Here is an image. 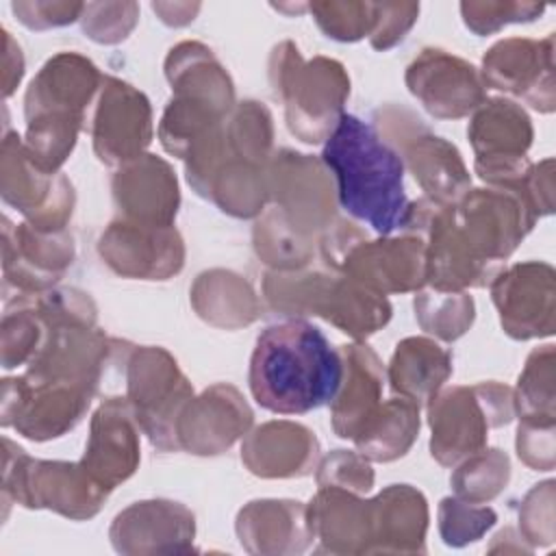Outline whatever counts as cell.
<instances>
[{
	"mask_svg": "<svg viewBox=\"0 0 556 556\" xmlns=\"http://www.w3.org/2000/svg\"><path fill=\"white\" fill-rule=\"evenodd\" d=\"M265 295L282 315H319L356 339L382 328L391 317L387 298L334 271L285 274L265 278Z\"/></svg>",
	"mask_w": 556,
	"mask_h": 556,
	"instance_id": "obj_4",
	"label": "cell"
},
{
	"mask_svg": "<svg viewBox=\"0 0 556 556\" xmlns=\"http://www.w3.org/2000/svg\"><path fill=\"white\" fill-rule=\"evenodd\" d=\"M98 252L119 276L143 280H165L178 274L185 261V245L174 226L156 228L126 219L106 228Z\"/></svg>",
	"mask_w": 556,
	"mask_h": 556,
	"instance_id": "obj_15",
	"label": "cell"
},
{
	"mask_svg": "<svg viewBox=\"0 0 556 556\" xmlns=\"http://www.w3.org/2000/svg\"><path fill=\"white\" fill-rule=\"evenodd\" d=\"M441 515V532L445 543L463 545L467 541H476L484 530L495 523V513L491 508H473L460 504L452 497H445L439 508Z\"/></svg>",
	"mask_w": 556,
	"mask_h": 556,
	"instance_id": "obj_33",
	"label": "cell"
},
{
	"mask_svg": "<svg viewBox=\"0 0 556 556\" xmlns=\"http://www.w3.org/2000/svg\"><path fill=\"white\" fill-rule=\"evenodd\" d=\"M378 126L384 128L393 146H397L408 161V167L421 189L437 204H454L469 191V174L458 150L432 135L421 119L408 113V124H404V111L380 109L376 113Z\"/></svg>",
	"mask_w": 556,
	"mask_h": 556,
	"instance_id": "obj_8",
	"label": "cell"
},
{
	"mask_svg": "<svg viewBox=\"0 0 556 556\" xmlns=\"http://www.w3.org/2000/svg\"><path fill=\"white\" fill-rule=\"evenodd\" d=\"M80 463L109 491L135 473L139 465V432L126 397H109L96 410Z\"/></svg>",
	"mask_w": 556,
	"mask_h": 556,
	"instance_id": "obj_19",
	"label": "cell"
},
{
	"mask_svg": "<svg viewBox=\"0 0 556 556\" xmlns=\"http://www.w3.org/2000/svg\"><path fill=\"white\" fill-rule=\"evenodd\" d=\"M419 430V406L406 397L378 408L369 424L354 437L358 450L371 460H395L408 452Z\"/></svg>",
	"mask_w": 556,
	"mask_h": 556,
	"instance_id": "obj_26",
	"label": "cell"
},
{
	"mask_svg": "<svg viewBox=\"0 0 556 556\" xmlns=\"http://www.w3.org/2000/svg\"><path fill=\"white\" fill-rule=\"evenodd\" d=\"M154 13H159V17L169 24V26H185L189 24L195 13L200 11V4H172V2H154L152 4Z\"/></svg>",
	"mask_w": 556,
	"mask_h": 556,
	"instance_id": "obj_38",
	"label": "cell"
},
{
	"mask_svg": "<svg viewBox=\"0 0 556 556\" xmlns=\"http://www.w3.org/2000/svg\"><path fill=\"white\" fill-rule=\"evenodd\" d=\"M13 13L35 30L72 24L83 15V2H13Z\"/></svg>",
	"mask_w": 556,
	"mask_h": 556,
	"instance_id": "obj_37",
	"label": "cell"
},
{
	"mask_svg": "<svg viewBox=\"0 0 556 556\" xmlns=\"http://www.w3.org/2000/svg\"><path fill=\"white\" fill-rule=\"evenodd\" d=\"M500 321L513 339L554 332V267L541 261L513 265L491 280Z\"/></svg>",
	"mask_w": 556,
	"mask_h": 556,
	"instance_id": "obj_14",
	"label": "cell"
},
{
	"mask_svg": "<svg viewBox=\"0 0 556 556\" xmlns=\"http://www.w3.org/2000/svg\"><path fill=\"white\" fill-rule=\"evenodd\" d=\"M126 365V400L137 424L159 450H178L176 421L193 397L191 384L176 361L161 348H137Z\"/></svg>",
	"mask_w": 556,
	"mask_h": 556,
	"instance_id": "obj_7",
	"label": "cell"
},
{
	"mask_svg": "<svg viewBox=\"0 0 556 556\" xmlns=\"http://www.w3.org/2000/svg\"><path fill=\"white\" fill-rule=\"evenodd\" d=\"M510 478V463L502 450H480L456 469L452 476L454 491L469 502L495 497Z\"/></svg>",
	"mask_w": 556,
	"mask_h": 556,
	"instance_id": "obj_28",
	"label": "cell"
},
{
	"mask_svg": "<svg viewBox=\"0 0 556 556\" xmlns=\"http://www.w3.org/2000/svg\"><path fill=\"white\" fill-rule=\"evenodd\" d=\"M93 150L106 165H126L143 156L152 139V111L148 98L128 83L104 76L93 115Z\"/></svg>",
	"mask_w": 556,
	"mask_h": 556,
	"instance_id": "obj_13",
	"label": "cell"
},
{
	"mask_svg": "<svg viewBox=\"0 0 556 556\" xmlns=\"http://www.w3.org/2000/svg\"><path fill=\"white\" fill-rule=\"evenodd\" d=\"M406 85L434 117H463L484 102L480 72L439 48H426L406 70Z\"/></svg>",
	"mask_w": 556,
	"mask_h": 556,
	"instance_id": "obj_16",
	"label": "cell"
},
{
	"mask_svg": "<svg viewBox=\"0 0 556 556\" xmlns=\"http://www.w3.org/2000/svg\"><path fill=\"white\" fill-rule=\"evenodd\" d=\"M452 374V356L430 339H404L397 343L391 365L389 380L395 393L415 402H430L441 384Z\"/></svg>",
	"mask_w": 556,
	"mask_h": 556,
	"instance_id": "obj_23",
	"label": "cell"
},
{
	"mask_svg": "<svg viewBox=\"0 0 556 556\" xmlns=\"http://www.w3.org/2000/svg\"><path fill=\"white\" fill-rule=\"evenodd\" d=\"M517 454L528 467L549 471L554 467V419H521Z\"/></svg>",
	"mask_w": 556,
	"mask_h": 556,
	"instance_id": "obj_35",
	"label": "cell"
},
{
	"mask_svg": "<svg viewBox=\"0 0 556 556\" xmlns=\"http://www.w3.org/2000/svg\"><path fill=\"white\" fill-rule=\"evenodd\" d=\"M269 78L274 93L285 102L289 130L306 143L328 139L350 93L343 65L324 56L302 61L300 50L282 41L271 52Z\"/></svg>",
	"mask_w": 556,
	"mask_h": 556,
	"instance_id": "obj_5",
	"label": "cell"
},
{
	"mask_svg": "<svg viewBox=\"0 0 556 556\" xmlns=\"http://www.w3.org/2000/svg\"><path fill=\"white\" fill-rule=\"evenodd\" d=\"M513 402L521 419H554V345L528 356Z\"/></svg>",
	"mask_w": 556,
	"mask_h": 556,
	"instance_id": "obj_27",
	"label": "cell"
},
{
	"mask_svg": "<svg viewBox=\"0 0 556 556\" xmlns=\"http://www.w3.org/2000/svg\"><path fill=\"white\" fill-rule=\"evenodd\" d=\"M191 302L202 319L222 328L248 326L258 317V302L248 280L224 269L200 274Z\"/></svg>",
	"mask_w": 556,
	"mask_h": 556,
	"instance_id": "obj_25",
	"label": "cell"
},
{
	"mask_svg": "<svg viewBox=\"0 0 556 556\" xmlns=\"http://www.w3.org/2000/svg\"><path fill=\"white\" fill-rule=\"evenodd\" d=\"M339 271L378 293L410 291L426 282V243L419 237L367 241L361 237Z\"/></svg>",
	"mask_w": 556,
	"mask_h": 556,
	"instance_id": "obj_17",
	"label": "cell"
},
{
	"mask_svg": "<svg viewBox=\"0 0 556 556\" xmlns=\"http://www.w3.org/2000/svg\"><path fill=\"white\" fill-rule=\"evenodd\" d=\"M319 443L315 434L291 421H269L241 445V460L263 478L304 476L315 465Z\"/></svg>",
	"mask_w": 556,
	"mask_h": 556,
	"instance_id": "obj_22",
	"label": "cell"
},
{
	"mask_svg": "<svg viewBox=\"0 0 556 556\" xmlns=\"http://www.w3.org/2000/svg\"><path fill=\"white\" fill-rule=\"evenodd\" d=\"M267 191L276 200L278 215L302 237L330 226L334 215L332 176L324 161L282 150L267 172Z\"/></svg>",
	"mask_w": 556,
	"mask_h": 556,
	"instance_id": "obj_10",
	"label": "cell"
},
{
	"mask_svg": "<svg viewBox=\"0 0 556 556\" xmlns=\"http://www.w3.org/2000/svg\"><path fill=\"white\" fill-rule=\"evenodd\" d=\"M341 376V354L326 334L304 319H289L258 334L248 382L258 406L300 415L332 402Z\"/></svg>",
	"mask_w": 556,
	"mask_h": 556,
	"instance_id": "obj_1",
	"label": "cell"
},
{
	"mask_svg": "<svg viewBox=\"0 0 556 556\" xmlns=\"http://www.w3.org/2000/svg\"><path fill=\"white\" fill-rule=\"evenodd\" d=\"M102 83L104 76L98 67L76 52L56 54L33 78L26 93V150L43 172L56 174L70 156L85 119V106Z\"/></svg>",
	"mask_w": 556,
	"mask_h": 556,
	"instance_id": "obj_3",
	"label": "cell"
},
{
	"mask_svg": "<svg viewBox=\"0 0 556 556\" xmlns=\"http://www.w3.org/2000/svg\"><path fill=\"white\" fill-rule=\"evenodd\" d=\"M74 258V241L65 230L46 232L22 224L15 228V276L20 291L52 287Z\"/></svg>",
	"mask_w": 556,
	"mask_h": 556,
	"instance_id": "obj_24",
	"label": "cell"
},
{
	"mask_svg": "<svg viewBox=\"0 0 556 556\" xmlns=\"http://www.w3.org/2000/svg\"><path fill=\"white\" fill-rule=\"evenodd\" d=\"M430 402V452L441 465H454L480 452L489 428L504 426L515 415L513 391L497 382L454 387Z\"/></svg>",
	"mask_w": 556,
	"mask_h": 556,
	"instance_id": "obj_6",
	"label": "cell"
},
{
	"mask_svg": "<svg viewBox=\"0 0 556 556\" xmlns=\"http://www.w3.org/2000/svg\"><path fill=\"white\" fill-rule=\"evenodd\" d=\"M113 195L126 222L169 228L178 211V185L169 165L143 154L126 163L113 178Z\"/></svg>",
	"mask_w": 556,
	"mask_h": 556,
	"instance_id": "obj_20",
	"label": "cell"
},
{
	"mask_svg": "<svg viewBox=\"0 0 556 556\" xmlns=\"http://www.w3.org/2000/svg\"><path fill=\"white\" fill-rule=\"evenodd\" d=\"M476 172L495 187L517 185L530 169L526 152L532 143V124L521 106L510 100L482 102L467 130Z\"/></svg>",
	"mask_w": 556,
	"mask_h": 556,
	"instance_id": "obj_9",
	"label": "cell"
},
{
	"mask_svg": "<svg viewBox=\"0 0 556 556\" xmlns=\"http://www.w3.org/2000/svg\"><path fill=\"white\" fill-rule=\"evenodd\" d=\"M306 9L317 26L339 41H356L363 35H371L378 17V4L374 2H313Z\"/></svg>",
	"mask_w": 556,
	"mask_h": 556,
	"instance_id": "obj_30",
	"label": "cell"
},
{
	"mask_svg": "<svg viewBox=\"0 0 556 556\" xmlns=\"http://www.w3.org/2000/svg\"><path fill=\"white\" fill-rule=\"evenodd\" d=\"M252 424V410L235 387L215 384L198 400H189L176 421L178 447L193 454H219L228 450Z\"/></svg>",
	"mask_w": 556,
	"mask_h": 556,
	"instance_id": "obj_18",
	"label": "cell"
},
{
	"mask_svg": "<svg viewBox=\"0 0 556 556\" xmlns=\"http://www.w3.org/2000/svg\"><path fill=\"white\" fill-rule=\"evenodd\" d=\"M15 469V500L30 508L48 506L83 519L96 515L109 495L83 463L33 460L20 447Z\"/></svg>",
	"mask_w": 556,
	"mask_h": 556,
	"instance_id": "obj_12",
	"label": "cell"
},
{
	"mask_svg": "<svg viewBox=\"0 0 556 556\" xmlns=\"http://www.w3.org/2000/svg\"><path fill=\"white\" fill-rule=\"evenodd\" d=\"M139 17L135 2H89L83 9V33L98 43H117L130 35Z\"/></svg>",
	"mask_w": 556,
	"mask_h": 556,
	"instance_id": "obj_31",
	"label": "cell"
},
{
	"mask_svg": "<svg viewBox=\"0 0 556 556\" xmlns=\"http://www.w3.org/2000/svg\"><path fill=\"white\" fill-rule=\"evenodd\" d=\"M321 161L337 182L339 204L378 235L402 228L410 206L404 191V165L380 135L343 113L326 139Z\"/></svg>",
	"mask_w": 556,
	"mask_h": 556,
	"instance_id": "obj_2",
	"label": "cell"
},
{
	"mask_svg": "<svg viewBox=\"0 0 556 556\" xmlns=\"http://www.w3.org/2000/svg\"><path fill=\"white\" fill-rule=\"evenodd\" d=\"M482 83L523 98L532 109L552 113L554 98V37H510L497 41L482 59Z\"/></svg>",
	"mask_w": 556,
	"mask_h": 556,
	"instance_id": "obj_11",
	"label": "cell"
},
{
	"mask_svg": "<svg viewBox=\"0 0 556 556\" xmlns=\"http://www.w3.org/2000/svg\"><path fill=\"white\" fill-rule=\"evenodd\" d=\"M341 384L332 397V428L343 439H354L378 413L382 365L367 345H341Z\"/></svg>",
	"mask_w": 556,
	"mask_h": 556,
	"instance_id": "obj_21",
	"label": "cell"
},
{
	"mask_svg": "<svg viewBox=\"0 0 556 556\" xmlns=\"http://www.w3.org/2000/svg\"><path fill=\"white\" fill-rule=\"evenodd\" d=\"M317 480L321 486H339V489H348V491H369L374 484V471L356 454L337 450L334 454L324 458Z\"/></svg>",
	"mask_w": 556,
	"mask_h": 556,
	"instance_id": "obj_34",
	"label": "cell"
},
{
	"mask_svg": "<svg viewBox=\"0 0 556 556\" xmlns=\"http://www.w3.org/2000/svg\"><path fill=\"white\" fill-rule=\"evenodd\" d=\"M415 311L421 328L445 341L465 334L473 321V300L460 291L419 293L415 298Z\"/></svg>",
	"mask_w": 556,
	"mask_h": 556,
	"instance_id": "obj_29",
	"label": "cell"
},
{
	"mask_svg": "<svg viewBox=\"0 0 556 556\" xmlns=\"http://www.w3.org/2000/svg\"><path fill=\"white\" fill-rule=\"evenodd\" d=\"M419 15V4L413 2H382L378 4V17L371 37L376 50H389L406 37Z\"/></svg>",
	"mask_w": 556,
	"mask_h": 556,
	"instance_id": "obj_36",
	"label": "cell"
},
{
	"mask_svg": "<svg viewBox=\"0 0 556 556\" xmlns=\"http://www.w3.org/2000/svg\"><path fill=\"white\" fill-rule=\"evenodd\" d=\"M545 11L536 2H460L465 26L476 35H491L513 22H532Z\"/></svg>",
	"mask_w": 556,
	"mask_h": 556,
	"instance_id": "obj_32",
	"label": "cell"
}]
</instances>
